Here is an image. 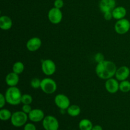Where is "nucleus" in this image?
<instances>
[{
    "label": "nucleus",
    "mask_w": 130,
    "mask_h": 130,
    "mask_svg": "<svg viewBox=\"0 0 130 130\" xmlns=\"http://www.w3.org/2000/svg\"><path fill=\"white\" fill-rule=\"evenodd\" d=\"M116 65L110 60H104L97 63L95 68V72L99 78L107 80L115 76L117 71Z\"/></svg>",
    "instance_id": "1"
},
{
    "label": "nucleus",
    "mask_w": 130,
    "mask_h": 130,
    "mask_svg": "<svg viewBox=\"0 0 130 130\" xmlns=\"http://www.w3.org/2000/svg\"><path fill=\"white\" fill-rule=\"evenodd\" d=\"M6 102L11 105H18L21 103L22 93L17 86L9 87L5 94Z\"/></svg>",
    "instance_id": "2"
},
{
    "label": "nucleus",
    "mask_w": 130,
    "mask_h": 130,
    "mask_svg": "<svg viewBox=\"0 0 130 130\" xmlns=\"http://www.w3.org/2000/svg\"><path fill=\"white\" fill-rule=\"evenodd\" d=\"M28 119V114L22 111H16L13 112L10 119L11 123L13 126L19 128L22 127L26 124Z\"/></svg>",
    "instance_id": "3"
},
{
    "label": "nucleus",
    "mask_w": 130,
    "mask_h": 130,
    "mask_svg": "<svg viewBox=\"0 0 130 130\" xmlns=\"http://www.w3.org/2000/svg\"><path fill=\"white\" fill-rule=\"evenodd\" d=\"M40 88L46 94H53L57 89V83L52 78L46 77L43 79L41 83Z\"/></svg>",
    "instance_id": "4"
},
{
    "label": "nucleus",
    "mask_w": 130,
    "mask_h": 130,
    "mask_svg": "<svg viewBox=\"0 0 130 130\" xmlns=\"http://www.w3.org/2000/svg\"><path fill=\"white\" fill-rule=\"evenodd\" d=\"M42 122L43 128L45 130H58L59 128L58 119L53 116H46Z\"/></svg>",
    "instance_id": "5"
},
{
    "label": "nucleus",
    "mask_w": 130,
    "mask_h": 130,
    "mask_svg": "<svg viewBox=\"0 0 130 130\" xmlns=\"http://www.w3.org/2000/svg\"><path fill=\"white\" fill-rule=\"evenodd\" d=\"M130 29V22L128 19H122L117 20L114 25V30L118 34L123 35L128 32Z\"/></svg>",
    "instance_id": "6"
},
{
    "label": "nucleus",
    "mask_w": 130,
    "mask_h": 130,
    "mask_svg": "<svg viewBox=\"0 0 130 130\" xmlns=\"http://www.w3.org/2000/svg\"><path fill=\"white\" fill-rule=\"evenodd\" d=\"M56 64L52 60L46 59L42 60L41 69L43 73L46 76H50L54 74L56 72Z\"/></svg>",
    "instance_id": "7"
},
{
    "label": "nucleus",
    "mask_w": 130,
    "mask_h": 130,
    "mask_svg": "<svg viewBox=\"0 0 130 130\" xmlns=\"http://www.w3.org/2000/svg\"><path fill=\"white\" fill-rule=\"evenodd\" d=\"M49 21L53 24H58L61 22L63 18V14L60 9L53 7L49 10L48 13Z\"/></svg>",
    "instance_id": "8"
},
{
    "label": "nucleus",
    "mask_w": 130,
    "mask_h": 130,
    "mask_svg": "<svg viewBox=\"0 0 130 130\" xmlns=\"http://www.w3.org/2000/svg\"><path fill=\"white\" fill-rule=\"evenodd\" d=\"M55 105L60 110H67L71 105V101L67 96L64 94H58L54 99Z\"/></svg>",
    "instance_id": "9"
},
{
    "label": "nucleus",
    "mask_w": 130,
    "mask_h": 130,
    "mask_svg": "<svg viewBox=\"0 0 130 130\" xmlns=\"http://www.w3.org/2000/svg\"><path fill=\"white\" fill-rule=\"evenodd\" d=\"M105 88L107 91L112 94L116 93L119 90V81L113 77L106 80L105 83Z\"/></svg>",
    "instance_id": "10"
},
{
    "label": "nucleus",
    "mask_w": 130,
    "mask_h": 130,
    "mask_svg": "<svg viewBox=\"0 0 130 130\" xmlns=\"http://www.w3.org/2000/svg\"><path fill=\"white\" fill-rule=\"evenodd\" d=\"M44 117L45 116H44V112L40 109H32L30 113L28 114L29 119L33 123H39V122L43 121Z\"/></svg>",
    "instance_id": "11"
},
{
    "label": "nucleus",
    "mask_w": 130,
    "mask_h": 130,
    "mask_svg": "<svg viewBox=\"0 0 130 130\" xmlns=\"http://www.w3.org/2000/svg\"><path fill=\"white\" fill-rule=\"evenodd\" d=\"M42 45L41 39L38 37H33L27 41L26 48L29 52H34L38 51Z\"/></svg>",
    "instance_id": "12"
},
{
    "label": "nucleus",
    "mask_w": 130,
    "mask_h": 130,
    "mask_svg": "<svg viewBox=\"0 0 130 130\" xmlns=\"http://www.w3.org/2000/svg\"><path fill=\"white\" fill-rule=\"evenodd\" d=\"M116 0H100L99 8L102 12L112 11L116 8Z\"/></svg>",
    "instance_id": "13"
},
{
    "label": "nucleus",
    "mask_w": 130,
    "mask_h": 130,
    "mask_svg": "<svg viewBox=\"0 0 130 130\" xmlns=\"http://www.w3.org/2000/svg\"><path fill=\"white\" fill-rule=\"evenodd\" d=\"M130 74V69L127 66H121L117 69L116 72V79L119 81H123L127 80Z\"/></svg>",
    "instance_id": "14"
},
{
    "label": "nucleus",
    "mask_w": 130,
    "mask_h": 130,
    "mask_svg": "<svg viewBox=\"0 0 130 130\" xmlns=\"http://www.w3.org/2000/svg\"><path fill=\"white\" fill-rule=\"evenodd\" d=\"M19 75L14 72L8 73L5 77V82L9 87L17 86V85L19 84Z\"/></svg>",
    "instance_id": "15"
},
{
    "label": "nucleus",
    "mask_w": 130,
    "mask_h": 130,
    "mask_svg": "<svg viewBox=\"0 0 130 130\" xmlns=\"http://www.w3.org/2000/svg\"><path fill=\"white\" fill-rule=\"evenodd\" d=\"M13 22L11 18L6 15H3L0 17V28L3 30H8L11 28Z\"/></svg>",
    "instance_id": "16"
},
{
    "label": "nucleus",
    "mask_w": 130,
    "mask_h": 130,
    "mask_svg": "<svg viewBox=\"0 0 130 130\" xmlns=\"http://www.w3.org/2000/svg\"><path fill=\"white\" fill-rule=\"evenodd\" d=\"M112 13L113 18L116 20H118L124 19L127 13V11L126 9L123 6H118L112 11Z\"/></svg>",
    "instance_id": "17"
},
{
    "label": "nucleus",
    "mask_w": 130,
    "mask_h": 130,
    "mask_svg": "<svg viewBox=\"0 0 130 130\" xmlns=\"http://www.w3.org/2000/svg\"><path fill=\"white\" fill-rule=\"evenodd\" d=\"M81 109L79 105H71L67 109V112L70 116L77 117L81 114Z\"/></svg>",
    "instance_id": "18"
},
{
    "label": "nucleus",
    "mask_w": 130,
    "mask_h": 130,
    "mask_svg": "<svg viewBox=\"0 0 130 130\" xmlns=\"http://www.w3.org/2000/svg\"><path fill=\"white\" fill-rule=\"evenodd\" d=\"M93 127V123L88 119H83L79 123V128L80 130H91Z\"/></svg>",
    "instance_id": "19"
},
{
    "label": "nucleus",
    "mask_w": 130,
    "mask_h": 130,
    "mask_svg": "<svg viewBox=\"0 0 130 130\" xmlns=\"http://www.w3.org/2000/svg\"><path fill=\"white\" fill-rule=\"evenodd\" d=\"M12 113L7 109H1L0 110V119L3 121H6L11 119Z\"/></svg>",
    "instance_id": "20"
},
{
    "label": "nucleus",
    "mask_w": 130,
    "mask_h": 130,
    "mask_svg": "<svg viewBox=\"0 0 130 130\" xmlns=\"http://www.w3.org/2000/svg\"><path fill=\"white\" fill-rule=\"evenodd\" d=\"M24 69H25V66H24V63L22 62L18 61V62L14 63V64L13 65L12 71L13 72L19 75L24 72Z\"/></svg>",
    "instance_id": "21"
},
{
    "label": "nucleus",
    "mask_w": 130,
    "mask_h": 130,
    "mask_svg": "<svg viewBox=\"0 0 130 130\" xmlns=\"http://www.w3.org/2000/svg\"><path fill=\"white\" fill-rule=\"evenodd\" d=\"M119 90L121 92L128 93L130 91V82L128 80L121 81L119 83Z\"/></svg>",
    "instance_id": "22"
},
{
    "label": "nucleus",
    "mask_w": 130,
    "mask_h": 130,
    "mask_svg": "<svg viewBox=\"0 0 130 130\" xmlns=\"http://www.w3.org/2000/svg\"><path fill=\"white\" fill-rule=\"evenodd\" d=\"M33 101V99L32 96L29 94H24L22 96L21 99V103L24 105V104H32Z\"/></svg>",
    "instance_id": "23"
},
{
    "label": "nucleus",
    "mask_w": 130,
    "mask_h": 130,
    "mask_svg": "<svg viewBox=\"0 0 130 130\" xmlns=\"http://www.w3.org/2000/svg\"><path fill=\"white\" fill-rule=\"evenodd\" d=\"M41 83V80L37 77H34L30 81V86L32 88L38 89L40 88Z\"/></svg>",
    "instance_id": "24"
},
{
    "label": "nucleus",
    "mask_w": 130,
    "mask_h": 130,
    "mask_svg": "<svg viewBox=\"0 0 130 130\" xmlns=\"http://www.w3.org/2000/svg\"><path fill=\"white\" fill-rule=\"evenodd\" d=\"M94 59H95V62H97V63L105 60V58H104V55L101 53H96V54L95 55V57H94Z\"/></svg>",
    "instance_id": "25"
},
{
    "label": "nucleus",
    "mask_w": 130,
    "mask_h": 130,
    "mask_svg": "<svg viewBox=\"0 0 130 130\" xmlns=\"http://www.w3.org/2000/svg\"><path fill=\"white\" fill-rule=\"evenodd\" d=\"M53 5H54V7L61 9L63 8V5H64V2L63 0H55Z\"/></svg>",
    "instance_id": "26"
},
{
    "label": "nucleus",
    "mask_w": 130,
    "mask_h": 130,
    "mask_svg": "<svg viewBox=\"0 0 130 130\" xmlns=\"http://www.w3.org/2000/svg\"><path fill=\"white\" fill-rule=\"evenodd\" d=\"M22 110L25 113H26L27 114H29L32 110V107L29 104H24L22 107Z\"/></svg>",
    "instance_id": "27"
},
{
    "label": "nucleus",
    "mask_w": 130,
    "mask_h": 130,
    "mask_svg": "<svg viewBox=\"0 0 130 130\" xmlns=\"http://www.w3.org/2000/svg\"><path fill=\"white\" fill-rule=\"evenodd\" d=\"M24 130H37L36 127L33 123H26L24 125Z\"/></svg>",
    "instance_id": "28"
},
{
    "label": "nucleus",
    "mask_w": 130,
    "mask_h": 130,
    "mask_svg": "<svg viewBox=\"0 0 130 130\" xmlns=\"http://www.w3.org/2000/svg\"><path fill=\"white\" fill-rule=\"evenodd\" d=\"M6 103L7 102H6V98H5V95L1 93L0 94V108H1V109H3V108L5 107Z\"/></svg>",
    "instance_id": "29"
},
{
    "label": "nucleus",
    "mask_w": 130,
    "mask_h": 130,
    "mask_svg": "<svg viewBox=\"0 0 130 130\" xmlns=\"http://www.w3.org/2000/svg\"><path fill=\"white\" fill-rule=\"evenodd\" d=\"M104 19L105 20H107V21H109V20H111L113 18L112 13V11H107V12H105L104 13Z\"/></svg>",
    "instance_id": "30"
},
{
    "label": "nucleus",
    "mask_w": 130,
    "mask_h": 130,
    "mask_svg": "<svg viewBox=\"0 0 130 130\" xmlns=\"http://www.w3.org/2000/svg\"><path fill=\"white\" fill-rule=\"evenodd\" d=\"M91 130H103L102 127L100 125H95L93 126Z\"/></svg>",
    "instance_id": "31"
}]
</instances>
